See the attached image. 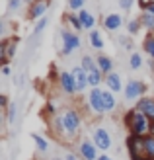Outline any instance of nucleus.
<instances>
[{
  "label": "nucleus",
  "mask_w": 154,
  "mask_h": 160,
  "mask_svg": "<svg viewBox=\"0 0 154 160\" xmlns=\"http://www.w3.org/2000/svg\"><path fill=\"white\" fill-rule=\"evenodd\" d=\"M123 123L129 129V133H133V135H141V137H147V135H148L150 119L144 115L142 111H139L137 108H131L123 115Z\"/></svg>",
  "instance_id": "1"
},
{
  "label": "nucleus",
  "mask_w": 154,
  "mask_h": 160,
  "mask_svg": "<svg viewBox=\"0 0 154 160\" xmlns=\"http://www.w3.org/2000/svg\"><path fill=\"white\" fill-rule=\"evenodd\" d=\"M62 123H64V133H67V139L74 141L78 135H80V129H82V115L80 111L74 109V108H68L62 111Z\"/></svg>",
  "instance_id": "2"
},
{
  "label": "nucleus",
  "mask_w": 154,
  "mask_h": 160,
  "mask_svg": "<svg viewBox=\"0 0 154 160\" xmlns=\"http://www.w3.org/2000/svg\"><path fill=\"white\" fill-rule=\"evenodd\" d=\"M86 103H88V109H90L92 115H105V108H103V90L102 88H92L88 90V98H86Z\"/></svg>",
  "instance_id": "3"
},
{
  "label": "nucleus",
  "mask_w": 154,
  "mask_h": 160,
  "mask_svg": "<svg viewBox=\"0 0 154 160\" xmlns=\"http://www.w3.org/2000/svg\"><path fill=\"white\" fill-rule=\"evenodd\" d=\"M61 39H62V47H61V55L68 57L72 55L76 49H80V35L76 31H70L67 28L61 29Z\"/></svg>",
  "instance_id": "4"
},
{
  "label": "nucleus",
  "mask_w": 154,
  "mask_h": 160,
  "mask_svg": "<svg viewBox=\"0 0 154 160\" xmlns=\"http://www.w3.org/2000/svg\"><path fill=\"white\" fill-rule=\"evenodd\" d=\"M144 92H147V84L142 80H129L125 84V90H123V96L127 102H139L141 98H144Z\"/></svg>",
  "instance_id": "5"
},
{
  "label": "nucleus",
  "mask_w": 154,
  "mask_h": 160,
  "mask_svg": "<svg viewBox=\"0 0 154 160\" xmlns=\"http://www.w3.org/2000/svg\"><path fill=\"white\" fill-rule=\"evenodd\" d=\"M90 139L94 141V145L98 147V150H109L113 147V139H111V133L105 129V127H94Z\"/></svg>",
  "instance_id": "6"
},
{
  "label": "nucleus",
  "mask_w": 154,
  "mask_h": 160,
  "mask_svg": "<svg viewBox=\"0 0 154 160\" xmlns=\"http://www.w3.org/2000/svg\"><path fill=\"white\" fill-rule=\"evenodd\" d=\"M53 0H35L31 6H27V20L31 22H39L47 16V10L51 8Z\"/></svg>",
  "instance_id": "7"
},
{
  "label": "nucleus",
  "mask_w": 154,
  "mask_h": 160,
  "mask_svg": "<svg viewBox=\"0 0 154 160\" xmlns=\"http://www.w3.org/2000/svg\"><path fill=\"white\" fill-rule=\"evenodd\" d=\"M78 156L82 158V160H98L100 154H98V147L94 145V141L92 139H82L78 142Z\"/></svg>",
  "instance_id": "8"
},
{
  "label": "nucleus",
  "mask_w": 154,
  "mask_h": 160,
  "mask_svg": "<svg viewBox=\"0 0 154 160\" xmlns=\"http://www.w3.org/2000/svg\"><path fill=\"white\" fill-rule=\"evenodd\" d=\"M57 80H59V88L62 90V94H67V96L78 94L76 82H74V76H72V72H68V70H61L59 76H57Z\"/></svg>",
  "instance_id": "9"
},
{
  "label": "nucleus",
  "mask_w": 154,
  "mask_h": 160,
  "mask_svg": "<svg viewBox=\"0 0 154 160\" xmlns=\"http://www.w3.org/2000/svg\"><path fill=\"white\" fill-rule=\"evenodd\" d=\"M16 51H18V37L4 39V41L0 43V59H2V65H10V61L14 59Z\"/></svg>",
  "instance_id": "10"
},
{
  "label": "nucleus",
  "mask_w": 154,
  "mask_h": 160,
  "mask_svg": "<svg viewBox=\"0 0 154 160\" xmlns=\"http://www.w3.org/2000/svg\"><path fill=\"white\" fill-rule=\"evenodd\" d=\"M70 72H72V76H74L78 94H82V92H86V88H90V84H88V72H86V70L80 67V65H76L74 68L70 70Z\"/></svg>",
  "instance_id": "11"
},
{
  "label": "nucleus",
  "mask_w": 154,
  "mask_h": 160,
  "mask_svg": "<svg viewBox=\"0 0 154 160\" xmlns=\"http://www.w3.org/2000/svg\"><path fill=\"white\" fill-rule=\"evenodd\" d=\"M135 108L142 111L144 115H147L150 121H154V98H150V96H144V98H141L139 102L135 103Z\"/></svg>",
  "instance_id": "12"
},
{
  "label": "nucleus",
  "mask_w": 154,
  "mask_h": 160,
  "mask_svg": "<svg viewBox=\"0 0 154 160\" xmlns=\"http://www.w3.org/2000/svg\"><path fill=\"white\" fill-rule=\"evenodd\" d=\"M105 86H107V90H111L113 94H117V92H123L125 88H123V80H121V74L115 72L113 70L111 74L105 76Z\"/></svg>",
  "instance_id": "13"
},
{
  "label": "nucleus",
  "mask_w": 154,
  "mask_h": 160,
  "mask_svg": "<svg viewBox=\"0 0 154 160\" xmlns=\"http://www.w3.org/2000/svg\"><path fill=\"white\" fill-rule=\"evenodd\" d=\"M121 26H123V18H121V14H107L103 18V29L113 33V31H117Z\"/></svg>",
  "instance_id": "14"
},
{
  "label": "nucleus",
  "mask_w": 154,
  "mask_h": 160,
  "mask_svg": "<svg viewBox=\"0 0 154 160\" xmlns=\"http://www.w3.org/2000/svg\"><path fill=\"white\" fill-rule=\"evenodd\" d=\"M96 62H98V68L102 70L103 76H107L113 72V59L107 57V55H100V57H96Z\"/></svg>",
  "instance_id": "15"
},
{
  "label": "nucleus",
  "mask_w": 154,
  "mask_h": 160,
  "mask_svg": "<svg viewBox=\"0 0 154 160\" xmlns=\"http://www.w3.org/2000/svg\"><path fill=\"white\" fill-rule=\"evenodd\" d=\"M103 108H105V113H113V111L117 109V98L107 88L103 90Z\"/></svg>",
  "instance_id": "16"
},
{
  "label": "nucleus",
  "mask_w": 154,
  "mask_h": 160,
  "mask_svg": "<svg viewBox=\"0 0 154 160\" xmlns=\"http://www.w3.org/2000/svg\"><path fill=\"white\" fill-rule=\"evenodd\" d=\"M78 18H80V22H82L84 29H88V31H94V29H96V18H94L92 12L80 10V12H78Z\"/></svg>",
  "instance_id": "17"
},
{
  "label": "nucleus",
  "mask_w": 154,
  "mask_h": 160,
  "mask_svg": "<svg viewBox=\"0 0 154 160\" xmlns=\"http://www.w3.org/2000/svg\"><path fill=\"white\" fill-rule=\"evenodd\" d=\"M64 22L68 23V26L72 28V31H82L84 29V26H82V22H80V18H78V14L76 12H68V14H64Z\"/></svg>",
  "instance_id": "18"
},
{
  "label": "nucleus",
  "mask_w": 154,
  "mask_h": 160,
  "mask_svg": "<svg viewBox=\"0 0 154 160\" xmlns=\"http://www.w3.org/2000/svg\"><path fill=\"white\" fill-rule=\"evenodd\" d=\"M31 141L35 142V148H37V152H49V141H47L45 137H41L39 133H31Z\"/></svg>",
  "instance_id": "19"
},
{
  "label": "nucleus",
  "mask_w": 154,
  "mask_h": 160,
  "mask_svg": "<svg viewBox=\"0 0 154 160\" xmlns=\"http://www.w3.org/2000/svg\"><path fill=\"white\" fill-rule=\"evenodd\" d=\"M105 82V76L102 74L100 68L92 70V72H88V84H90V88H100V84Z\"/></svg>",
  "instance_id": "20"
},
{
  "label": "nucleus",
  "mask_w": 154,
  "mask_h": 160,
  "mask_svg": "<svg viewBox=\"0 0 154 160\" xmlns=\"http://www.w3.org/2000/svg\"><path fill=\"white\" fill-rule=\"evenodd\" d=\"M88 39H90L92 49H96V51H102V49H103V39H102V35H100L98 29L90 31V33H88Z\"/></svg>",
  "instance_id": "21"
},
{
  "label": "nucleus",
  "mask_w": 154,
  "mask_h": 160,
  "mask_svg": "<svg viewBox=\"0 0 154 160\" xmlns=\"http://www.w3.org/2000/svg\"><path fill=\"white\" fill-rule=\"evenodd\" d=\"M142 65H144L142 55H141V53H137V51H133V53H131V57H129V67H131V70H141Z\"/></svg>",
  "instance_id": "22"
},
{
  "label": "nucleus",
  "mask_w": 154,
  "mask_h": 160,
  "mask_svg": "<svg viewBox=\"0 0 154 160\" xmlns=\"http://www.w3.org/2000/svg\"><path fill=\"white\" fill-rule=\"evenodd\" d=\"M80 67H82L86 72H92V70L98 68V62H96V59L90 57V55H84V57L80 59Z\"/></svg>",
  "instance_id": "23"
},
{
  "label": "nucleus",
  "mask_w": 154,
  "mask_h": 160,
  "mask_svg": "<svg viewBox=\"0 0 154 160\" xmlns=\"http://www.w3.org/2000/svg\"><path fill=\"white\" fill-rule=\"evenodd\" d=\"M139 20H141V23H142V28L148 29V33H154V16H152V14L142 12V14L139 16Z\"/></svg>",
  "instance_id": "24"
},
{
  "label": "nucleus",
  "mask_w": 154,
  "mask_h": 160,
  "mask_svg": "<svg viewBox=\"0 0 154 160\" xmlns=\"http://www.w3.org/2000/svg\"><path fill=\"white\" fill-rule=\"evenodd\" d=\"M144 156L148 160H154V135L144 137Z\"/></svg>",
  "instance_id": "25"
},
{
  "label": "nucleus",
  "mask_w": 154,
  "mask_h": 160,
  "mask_svg": "<svg viewBox=\"0 0 154 160\" xmlns=\"http://www.w3.org/2000/svg\"><path fill=\"white\" fill-rule=\"evenodd\" d=\"M142 49L150 59H154V33H148L142 41Z\"/></svg>",
  "instance_id": "26"
},
{
  "label": "nucleus",
  "mask_w": 154,
  "mask_h": 160,
  "mask_svg": "<svg viewBox=\"0 0 154 160\" xmlns=\"http://www.w3.org/2000/svg\"><path fill=\"white\" fill-rule=\"evenodd\" d=\"M47 26H49V18L45 16V18H43V20H39V22L35 23V28L31 29V37H37V35H41V33H43V29H45Z\"/></svg>",
  "instance_id": "27"
},
{
  "label": "nucleus",
  "mask_w": 154,
  "mask_h": 160,
  "mask_svg": "<svg viewBox=\"0 0 154 160\" xmlns=\"http://www.w3.org/2000/svg\"><path fill=\"white\" fill-rule=\"evenodd\" d=\"M141 28H142V23H141V20L137 18V20H131L127 23V33L129 35H137V33H141Z\"/></svg>",
  "instance_id": "28"
},
{
  "label": "nucleus",
  "mask_w": 154,
  "mask_h": 160,
  "mask_svg": "<svg viewBox=\"0 0 154 160\" xmlns=\"http://www.w3.org/2000/svg\"><path fill=\"white\" fill-rule=\"evenodd\" d=\"M16 113H18V108H16V103H10V108L6 109V121L10 123V125L16 121Z\"/></svg>",
  "instance_id": "29"
},
{
  "label": "nucleus",
  "mask_w": 154,
  "mask_h": 160,
  "mask_svg": "<svg viewBox=\"0 0 154 160\" xmlns=\"http://www.w3.org/2000/svg\"><path fill=\"white\" fill-rule=\"evenodd\" d=\"M84 2L86 0H68V8H70V12H80V10H84Z\"/></svg>",
  "instance_id": "30"
},
{
  "label": "nucleus",
  "mask_w": 154,
  "mask_h": 160,
  "mask_svg": "<svg viewBox=\"0 0 154 160\" xmlns=\"http://www.w3.org/2000/svg\"><path fill=\"white\" fill-rule=\"evenodd\" d=\"M119 45L123 47V49L131 51V49H133V39H131V35H127V37H125V35H121V37H119Z\"/></svg>",
  "instance_id": "31"
},
{
  "label": "nucleus",
  "mask_w": 154,
  "mask_h": 160,
  "mask_svg": "<svg viewBox=\"0 0 154 160\" xmlns=\"http://www.w3.org/2000/svg\"><path fill=\"white\" fill-rule=\"evenodd\" d=\"M139 6L142 8V12H148L154 16V2H148V0H139Z\"/></svg>",
  "instance_id": "32"
},
{
  "label": "nucleus",
  "mask_w": 154,
  "mask_h": 160,
  "mask_svg": "<svg viewBox=\"0 0 154 160\" xmlns=\"http://www.w3.org/2000/svg\"><path fill=\"white\" fill-rule=\"evenodd\" d=\"M22 4H23V0H8V8H6V12H18Z\"/></svg>",
  "instance_id": "33"
},
{
  "label": "nucleus",
  "mask_w": 154,
  "mask_h": 160,
  "mask_svg": "<svg viewBox=\"0 0 154 160\" xmlns=\"http://www.w3.org/2000/svg\"><path fill=\"white\" fill-rule=\"evenodd\" d=\"M133 4H135V0H119V8L125 10V12H131Z\"/></svg>",
  "instance_id": "34"
},
{
  "label": "nucleus",
  "mask_w": 154,
  "mask_h": 160,
  "mask_svg": "<svg viewBox=\"0 0 154 160\" xmlns=\"http://www.w3.org/2000/svg\"><path fill=\"white\" fill-rule=\"evenodd\" d=\"M0 108H2V109H8V108H10V103H8V96H6V94L0 96Z\"/></svg>",
  "instance_id": "35"
},
{
  "label": "nucleus",
  "mask_w": 154,
  "mask_h": 160,
  "mask_svg": "<svg viewBox=\"0 0 154 160\" xmlns=\"http://www.w3.org/2000/svg\"><path fill=\"white\" fill-rule=\"evenodd\" d=\"M47 113L55 117V113H57V109H55V103H47Z\"/></svg>",
  "instance_id": "36"
},
{
  "label": "nucleus",
  "mask_w": 154,
  "mask_h": 160,
  "mask_svg": "<svg viewBox=\"0 0 154 160\" xmlns=\"http://www.w3.org/2000/svg\"><path fill=\"white\" fill-rule=\"evenodd\" d=\"M2 76L4 78L10 76V65H2Z\"/></svg>",
  "instance_id": "37"
},
{
  "label": "nucleus",
  "mask_w": 154,
  "mask_h": 160,
  "mask_svg": "<svg viewBox=\"0 0 154 160\" xmlns=\"http://www.w3.org/2000/svg\"><path fill=\"white\" fill-rule=\"evenodd\" d=\"M64 160H78V158H76L74 152H67V154H64Z\"/></svg>",
  "instance_id": "38"
},
{
  "label": "nucleus",
  "mask_w": 154,
  "mask_h": 160,
  "mask_svg": "<svg viewBox=\"0 0 154 160\" xmlns=\"http://www.w3.org/2000/svg\"><path fill=\"white\" fill-rule=\"evenodd\" d=\"M98 160H113V158H111L109 154H100V158H98Z\"/></svg>",
  "instance_id": "39"
},
{
  "label": "nucleus",
  "mask_w": 154,
  "mask_h": 160,
  "mask_svg": "<svg viewBox=\"0 0 154 160\" xmlns=\"http://www.w3.org/2000/svg\"><path fill=\"white\" fill-rule=\"evenodd\" d=\"M148 135H154V121H150V129H148Z\"/></svg>",
  "instance_id": "40"
},
{
  "label": "nucleus",
  "mask_w": 154,
  "mask_h": 160,
  "mask_svg": "<svg viewBox=\"0 0 154 160\" xmlns=\"http://www.w3.org/2000/svg\"><path fill=\"white\" fill-rule=\"evenodd\" d=\"M33 2H35V0H23V4H26V6H31Z\"/></svg>",
  "instance_id": "41"
},
{
  "label": "nucleus",
  "mask_w": 154,
  "mask_h": 160,
  "mask_svg": "<svg viewBox=\"0 0 154 160\" xmlns=\"http://www.w3.org/2000/svg\"><path fill=\"white\" fill-rule=\"evenodd\" d=\"M49 160H64V158H59V156H55V158H49Z\"/></svg>",
  "instance_id": "42"
},
{
  "label": "nucleus",
  "mask_w": 154,
  "mask_h": 160,
  "mask_svg": "<svg viewBox=\"0 0 154 160\" xmlns=\"http://www.w3.org/2000/svg\"><path fill=\"white\" fill-rule=\"evenodd\" d=\"M148 2H154V0H148Z\"/></svg>",
  "instance_id": "43"
}]
</instances>
